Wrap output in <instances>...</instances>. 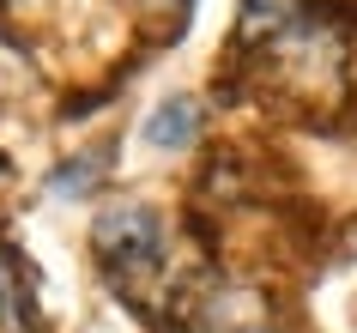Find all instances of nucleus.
<instances>
[{
  "label": "nucleus",
  "mask_w": 357,
  "mask_h": 333,
  "mask_svg": "<svg viewBox=\"0 0 357 333\" xmlns=\"http://www.w3.org/2000/svg\"><path fill=\"white\" fill-rule=\"evenodd\" d=\"M139 6H146V13H176V19H188L194 0H139Z\"/></svg>",
  "instance_id": "nucleus-8"
},
{
  "label": "nucleus",
  "mask_w": 357,
  "mask_h": 333,
  "mask_svg": "<svg viewBox=\"0 0 357 333\" xmlns=\"http://www.w3.org/2000/svg\"><path fill=\"white\" fill-rule=\"evenodd\" d=\"M6 6H19V0H6Z\"/></svg>",
  "instance_id": "nucleus-9"
},
{
  "label": "nucleus",
  "mask_w": 357,
  "mask_h": 333,
  "mask_svg": "<svg viewBox=\"0 0 357 333\" xmlns=\"http://www.w3.org/2000/svg\"><path fill=\"white\" fill-rule=\"evenodd\" d=\"M0 333H31V279L6 242H0Z\"/></svg>",
  "instance_id": "nucleus-4"
},
{
  "label": "nucleus",
  "mask_w": 357,
  "mask_h": 333,
  "mask_svg": "<svg viewBox=\"0 0 357 333\" xmlns=\"http://www.w3.org/2000/svg\"><path fill=\"white\" fill-rule=\"evenodd\" d=\"M200 133V103L194 97H169L146 115V146L151 151H188Z\"/></svg>",
  "instance_id": "nucleus-3"
},
{
  "label": "nucleus",
  "mask_w": 357,
  "mask_h": 333,
  "mask_svg": "<svg viewBox=\"0 0 357 333\" xmlns=\"http://www.w3.org/2000/svg\"><path fill=\"white\" fill-rule=\"evenodd\" d=\"M261 55H266V73L279 79L284 91H303V97H333L339 73H345V43L321 13L291 19L279 37L261 43Z\"/></svg>",
  "instance_id": "nucleus-2"
},
{
  "label": "nucleus",
  "mask_w": 357,
  "mask_h": 333,
  "mask_svg": "<svg viewBox=\"0 0 357 333\" xmlns=\"http://www.w3.org/2000/svg\"><path fill=\"white\" fill-rule=\"evenodd\" d=\"M97 176H103V151H79L73 164H61L55 176H49V188H55L61 200H67V194H91Z\"/></svg>",
  "instance_id": "nucleus-7"
},
{
  "label": "nucleus",
  "mask_w": 357,
  "mask_h": 333,
  "mask_svg": "<svg viewBox=\"0 0 357 333\" xmlns=\"http://www.w3.org/2000/svg\"><path fill=\"white\" fill-rule=\"evenodd\" d=\"M37 91H43L37 61H31V55L19 49V43L0 31V110H13V103H31Z\"/></svg>",
  "instance_id": "nucleus-5"
},
{
  "label": "nucleus",
  "mask_w": 357,
  "mask_h": 333,
  "mask_svg": "<svg viewBox=\"0 0 357 333\" xmlns=\"http://www.w3.org/2000/svg\"><path fill=\"white\" fill-rule=\"evenodd\" d=\"M91 255L121 291H139V285L164 267V219H158V206L109 200L91 219Z\"/></svg>",
  "instance_id": "nucleus-1"
},
{
  "label": "nucleus",
  "mask_w": 357,
  "mask_h": 333,
  "mask_svg": "<svg viewBox=\"0 0 357 333\" xmlns=\"http://www.w3.org/2000/svg\"><path fill=\"white\" fill-rule=\"evenodd\" d=\"M303 13H309V0H243L236 37L243 43H266V37H279L291 19H303Z\"/></svg>",
  "instance_id": "nucleus-6"
}]
</instances>
